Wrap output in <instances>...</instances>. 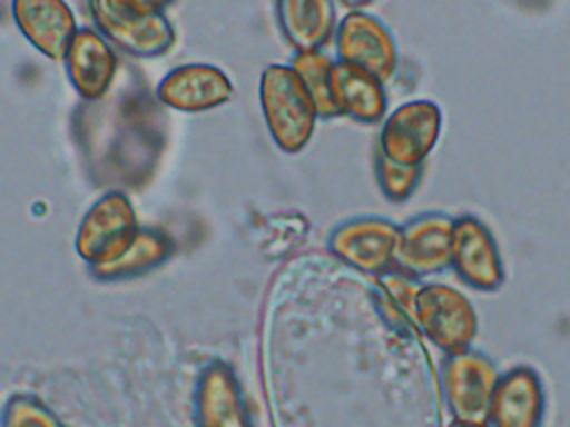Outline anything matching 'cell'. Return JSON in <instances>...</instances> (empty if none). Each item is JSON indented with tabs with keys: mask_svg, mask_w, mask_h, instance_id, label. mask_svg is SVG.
<instances>
[{
	"mask_svg": "<svg viewBox=\"0 0 570 427\" xmlns=\"http://www.w3.org/2000/svg\"><path fill=\"white\" fill-rule=\"evenodd\" d=\"M292 69L303 80L307 93L314 100L318 118H336L341 116L330 91V71L334 60L323 51H296L289 60Z\"/></svg>",
	"mask_w": 570,
	"mask_h": 427,
	"instance_id": "d6986e66",
	"label": "cell"
},
{
	"mask_svg": "<svg viewBox=\"0 0 570 427\" xmlns=\"http://www.w3.org/2000/svg\"><path fill=\"white\" fill-rule=\"evenodd\" d=\"M276 22L294 51H321L336 31L334 0H276Z\"/></svg>",
	"mask_w": 570,
	"mask_h": 427,
	"instance_id": "ac0fdd59",
	"label": "cell"
},
{
	"mask_svg": "<svg viewBox=\"0 0 570 427\" xmlns=\"http://www.w3.org/2000/svg\"><path fill=\"white\" fill-rule=\"evenodd\" d=\"M234 96L229 76L207 62L174 67L156 85V98L176 111L198 113L223 107Z\"/></svg>",
	"mask_w": 570,
	"mask_h": 427,
	"instance_id": "30bf717a",
	"label": "cell"
},
{
	"mask_svg": "<svg viewBox=\"0 0 570 427\" xmlns=\"http://www.w3.org/2000/svg\"><path fill=\"white\" fill-rule=\"evenodd\" d=\"M171 254H174V240L165 231L140 227L118 251L87 267L94 280L116 282V280L136 278L156 269Z\"/></svg>",
	"mask_w": 570,
	"mask_h": 427,
	"instance_id": "2e32d148",
	"label": "cell"
},
{
	"mask_svg": "<svg viewBox=\"0 0 570 427\" xmlns=\"http://www.w3.org/2000/svg\"><path fill=\"white\" fill-rule=\"evenodd\" d=\"M345 7H350V9H361V7H365V4H370L372 0H341Z\"/></svg>",
	"mask_w": 570,
	"mask_h": 427,
	"instance_id": "d4e9b609",
	"label": "cell"
},
{
	"mask_svg": "<svg viewBox=\"0 0 570 427\" xmlns=\"http://www.w3.org/2000/svg\"><path fill=\"white\" fill-rule=\"evenodd\" d=\"M543 418V387L534 369L512 367L499 376L490 407V427H539Z\"/></svg>",
	"mask_w": 570,
	"mask_h": 427,
	"instance_id": "9a60e30c",
	"label": "cell"
},
{
	"mask_svg": "<svg viewBox=\"0 0 570 427\" xmlns=\"http://www.w3.org/2000/svg\"><path fill=\"white\" fill-rule=\"evenodd\" d=\"M11 16L29 44L49 60H62L78 31L76 16L65 0H11Z\"/></svg>",
	"mask_w": 570,
	"mask_h": 427,
	"instance_id": "4fadbf2b",
	"label": "cell"
},
{
	"mask_svg": "<svg viewBox=\"0 0 570 427\" xmlns=\"http://www.w3.org/2000/svg\"><path fill=\"white\" fill-rule=\"evenodd\" d=\"M96 29L120 51L136 58H156L171 49L176 33L165 13L131 18L116 16L94 2H87Z\"/></svg>",
	"mask_w": 570,
	"mask_h": 427,
	"instance_id": "5bb4252c",
	"label": "cell"
},
{
	"mask_svg": "<svg viewBox=\"0 0 570 427\" xmlns=\"http://www.w3.org/2000/svg\"><path fill=\"white\" fill-rule=\"evenodd\" d=\"M399 225L379 216H356L338 222L327 238V249L347 267L381 276L394 269Z\"/></svg>",
	"mask_w": 570,
	"mask_h": 427,
	"instance_id": "3957f363",
	"label": "cell"
},
{
	"mask_svg": "<svg viewBox=\"0 0 570 427\" xmlns=\"http://www.w3.org/2000/svg\"><path fill=\"white\" fill-rule=\"evenodd\" d=\"M140 229L129 196L120 189L102 193L82 216L76 231V254L87 265L118 251Z\"/></svg>",
	"mask_w": 570,
	"mask_h": 427,
	"instance_id": "5b68a950",
	"label": "cell"
},
{
	"mask_svg": "<svg viewBox=\"0 0 570 427\" xmlns=\"http://www.w3.org/2000/svg\"><path fill=\"white\" fill-rule=\"evenodd\" d=\"M261 111L267 131L285 153L301 151L314 133L318 113L312 96L292 64H267L258 82Z\"/></svg>",
	"mask_w": 570,
	"mask_h": 427,
	"instance_id": "6da1fadb",
	"label": "cell"
},
{
	"mask_svg": "<svg viewBox=\"0 0 570 427\" xmlns=\"http://www.w3.org/2000/svg\"><path fill=\"white\" fill-rule=\"evenodd\" d=\"M196 427H252L240 383L225 360L205 365L194 391Z\"/></svg>",
	"mask_w": 570,
	"mask_h": 427,
	"instance_id": "7c38bea8",
	"label": "cell"
},
{
	"mask_svg": "<svg viewBox=\"0 0 570 427\" xmlns=\"http://www.w3.org/2000/svg\"><path fill=\"white\" fill-rule=\"evenodd\" d=\"M454 218L441 211H428L399 227L394 269L410 276H425L450 265Z\"/></svg>",
	"mask_w": 570,
	"mask_h": 427,
	"instance_id": "ba28073f",
	"label": "cell"
},
{
	"mask_svg": "<svg viewBox=\"0 0 570 427\" xmlns=\"http://www.w3.org/2000/svg\"><path fill=\"white\" fill-rule=\"evenodd\" d=\"M497 380V367L481 351L465 349L450 354L441 367V385L454 420L488 423V407Z\"/></svg>",
	"mask_w": 570,
	"mask_h": 427,
	"instance_id": "277c9868",
	"label": "cell"
},
{
	"mask_svg": "<svg viewBox=\"0 0 570 427\" xmlns=\"http://www.w3.org/2000/svg\"><path fill=\"white\" fill-rule=\"evenodd\" d=\"M450 265L463 282L474 289H499L503 282V262L490 229L472 214L454 218Z\"/></svg>",
	"mask_w": 570,
	"mask_h": 427,
	"instance_id": "9c48e42d",
	"label": "cell"
},
{
	"mask_svg": "<svg viewBox=\"0 0 570 427\" xmlns=\"http://www.w3.org/2000/svg\"><path fill=\"white\" fill-rule=\"evenodd\" d=\"M376 287L385 294V298L396 307V311L414 325V302L421 289V282L416 276H410L399 269H390L381 276H376Z\"/></svg>",
	"mask_w": 570,
	"mask_h": 427,
	"instance_id": "7402d4cb",
	"label": "cell"
},
{
	"mask_svg": "<svg viewBox=\"0 0 570 427\" xmlns=\"http://www.w3.org/2000/svg\"><path fill=\"white\" fill-rule=\"evenodd\" d=\"M448 427H490L488 423H465V420H452Z\"/></svg>",
	"mask_w": 570,
	"mask_h": 427,
	"instance_id": "cb8c5ba5",
	"label": "cell"
},
{
	"mask_svg": "<svg viewBox=\"0 0 570 427\" xmlns=\"http://www.w3.org/2000/svg\"><path fill=\"white\" fill-rule=\"evenodd\" d=\"M414 325L448 356L465 351L476 336V314L470 300L443 282L421 285L414 302Z\"/></svg>",
	"mask_w": 570,
	"mask_h": 427,
	"instance_id": "7a4b0ae2",
	"label": "cell"
},
{
	"mask_svg": "<svg viewBox=\"0 0 570 427\" xmlns=\"http://www.w3.org/2000/svg\"><path fill=\"white\" fill-rule=\"evenodd\" d=\"M2 427H65L33 394H13L2 411Z\"/></svg>",
	"mask_w": 570,
	"mask_h": 427,
	"instance_id": "44dd1931",
	"label": "cell"
},
{
	"mask_svg": "<svg viewBox=\"0 0 570 427\" xmlns=\"http://www.w3.org/2000/svg\"><path fill=\"white\" fill-rule=\"evenodd\" d=\"M330 91L341 116H350L365 125H374L385 116L387 98L383 80L356 64L334 60L330 71Z\"/></svg>",
	"mask_w": 570,
	"mask_h": 427,
	"instance_id": "e0dca14e",
	"label": "cell"
},
{
	"mask_svg": "<svg viewBox=\"0 0 570 427\" xmlns=\"http://www.w3.org/2000/svg\"><path fill=\"white\" fill-rule=\"evenodd\" d=\"M441 131V111L432 100L396 107L379 133V153L405 165H423Z\"/></svg>",
	"mask_w": 570,
	"mask_h": 427,
	"instance_id": "52a82bcc",
	"label": "cell"
},
{
	"mask_svg": "<svg viewBox=\"0 0 570 427\" xmlns=\"http://www.w3.org/2000/svg\"><path fill=\"white\" fill-rule=\"evenodd\" d=\"M62 64L76 93L87 102H96L111 89L118 58L114 44L98 29L78 27Z\"/></svg>",
	"mask_w": 570,
	"mask_h": 427,
	"instance_id": "8fae6325",
	"label": "cell"
},
{
	"mask_svg": "<svg viewBox=\"0 0 570 427\" xmlns=\"http://www.w3.org/2000/svg\"><path fill=\"white\" fill-rule=\"evenodd\" d=\"M374 171H376V182H379L381 191L385 193V198H390L394 202H401L416 189L423 165L396 162V160H390V158H385L383 153L376 151Z\"/></svg>",
	"mask_w": 570,
	"mask_h": 427,
	"instance_id": "ffe728a7",
	"label": "cell"
},
{
	"mask_svg": "<svg viewBox=\"0 0 570 427\" xmlns=\"http://www.w3.org/2000/svg\"><path fill=\"white\" fill-rule=\"evenodd\" d=\"M336 60L356 64L379 80L392 78L396 69V44L392 31L372 13L352 9L345 13L334 31Z\"/></svg>",
	"mask_w": 570,
	"mask_h": 427,
	"instance_id": "8992f818",
	"label": "cell"
},
{
	"mask_svg": "<svg viewBox=\"0 0 570 427\" xmlns=\"http://www.w3.org/2000/svg\"><path fill=\"white\" fill-rule=\"evenodd\" d=\"M94 2L116 16H131V18H142V16H154V13H165V9L174 0H87Z\"/></svg>",
	"mask_w": 570,
	"mask_h": 427,
	"instance_id": "603a6c76",
	"label": "cell"
}]
</instances>
